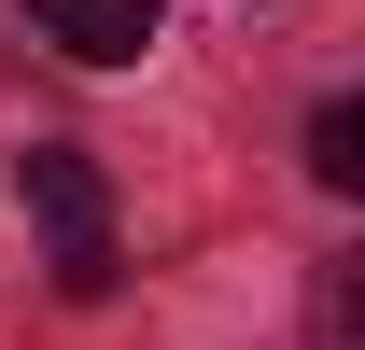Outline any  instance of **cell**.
<instances>
[{
  "instance_id": "1",
  "label": "cell",
  "mask_w": 365,
  "mask_h": 350,
  "mask_svg": "<svg viewBox=\"0 0 365 350\" xmlns=\"http://www.w3.org/2000/svg\"><path fill=\"white\" fill-rule=\"evenodd\" d=\"M14 196H29V224L56 238V295L98 308V295H113V182H98V154L29 140V154H14Z\"/></svg>"
},
{
  "instance_id": "2",
  "label": "cell",
  "mask_w": 365,
  "mask_h": 350,
  "mask_svg": "<svg viewBox=\"0 0 365 350\" xmlns=\"http://www.w3.org/2000/svg\"><path fill=\"white\" fill-rule=\"evenodd\" d=\"M29 28H43L56 56H85V70H140V56L169 43L155 0H29Z\"/></svg>"
},
{
  "instance_id": "3",
  "label": "cell",
  "mask_w": 365,
  "mask_h": 350,
  "mask_svg": "<svg viewBox=\"0 0 365 350\" xmlns=\"http://www.w3.org/2000/svg\"><path fill=\"white\" fill-rule=\"evenodd\" d=\"M309 182H323V196H351V182H365V112H351V98H323V112H309Z\"/></svg>"
}]
</instances>
